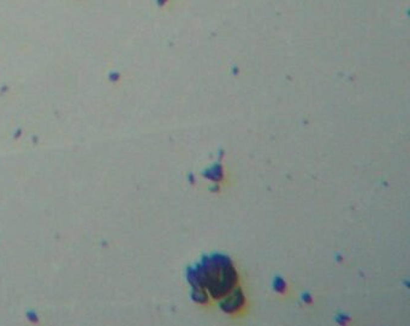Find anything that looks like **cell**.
<instances>
[{
  "instance_id": "2",
  "label": "cell",
  "mask_w": 410,
  "mask_h": 326,
  "mask_svg": "<svg viewBox=\"0 0 410 326\" xmlns=\"http://www.w3.org/2000/svg\"><path fill=\"white\" fill-rule=\"evenodd\" d=\"M228 298V296H226ZM243 304V295L241 293V290H238L234 294V295L229 296L228 299L224 300V302H222V308L223 310L228 311V312H232L236 308H238V306H241Z\"/></svg>"
},
{
  "instance_id": "1",
  "label": "cell",
  "mask_w": 410,
  "mask_h": 326,
  "mask_svg": "<svg viewBox=\"0 0 410 326\" xmlns=\"http://www.w3.org/2000/svg\"><path fill=\"white\" fill-rule=\"evenodd\" d=\"M188 279L194 288V299L205 302L207 300L205 289H208L214 299L225 298L236 284L237 275L228 258L213 255L203 259L197 269L189 270Z\"/></svg>"
}]
</instances>
